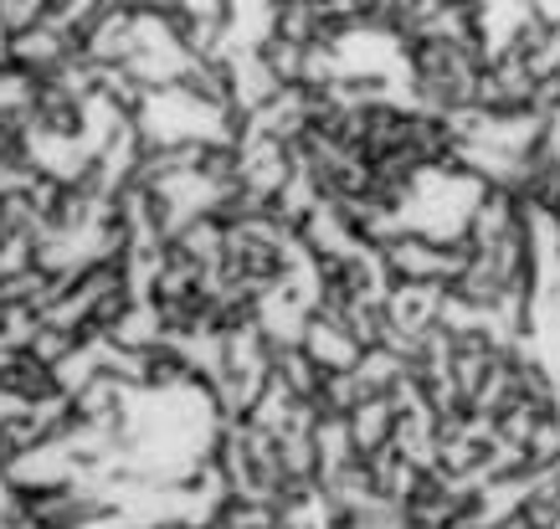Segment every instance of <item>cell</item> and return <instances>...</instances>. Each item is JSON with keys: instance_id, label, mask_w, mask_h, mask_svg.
Segmentation results:
<instances>
[{"instance_id": "cell-13", "label": "cell", "mask_w": 560, "mask_h": 529, "mask_svg": "<svg viewBox=\"0 0 560 529\" xmlns=\"http://www.w3.org/2000/svg\"><path fill=\"white\" fill-rule=\"evenodd\" d=\"M83 529H139L129 514H98V519H88Z\"/></svg>"}, {"instance_id": "cell-14", "label": "cell", "mask_w": 560, "mask_h": 529, "mask_svg": "<svg viewBox=\"0 0 560 529\" xmlns=\"http://www.w3.org/2000/svg\"><path fill=\"white\" fill-rule=\"evenodd\" d=\"M217 529H221V525H217Z\"/></svg>"}, {"instance_id": "cell-5", "label": "cell", "mask_w": 560, "mask_h": 529, "mask_svg": "<svg viewBox=\"0 0 560 529\" xmlns=\"http://www.w3.org/2000/svg\"><path fill=\"white\" fill-rule=\"evenodd\" d=\"M108 340L119 344V350L150 355V350H160V344H171V329H165V314H160L154 304H135L119 325L108 329Z\"/></svg>"}, {"instance_id": "cell-4", "label": "cell", "mask_w": 560, "mask_h": 529, "mask_svg": "<svg viewBox=\"0 0 560 529\" xmlns=\"http://www.w3.org/2000/svg\"><path fill=\"white\" fill-rule=\"evenodd\" d=\"M171 252L186 257L201 273H217V268H226V222L221 216H196L171 237Z\"/></svg>"}, {"instance_id": "cell-12", "label": "cell", "mask_w": 560, "mask_h": 529, "mask_svg": "<svg viewBox=\"0 0 560 529\" xmlns=\"http://www.w3.org/2000/svg\"><path fill=\"white\" fill-rule=\"evenodd\" d=\"M32 416V401L21 391H11V386H0V432H11V427H21Z\"/></svg>"}, {"instance_id": "cell-11", "label": "cell", "mask_w": 560, "mask_h": 529, "mask_svg": "<svg viewBox=\"0 0 560 529\" xmlns=\"http://www.w3.org/2000/svg\"><path fill=\"white\" fill-rule=\"evenodd\" d=\"M78 350H83V340H72V334H62V329L42 325V334H36V344H32V360H42L51 376H57V365H68Z\"/></svg>"}, {"instance_id": "cell-10", "label": "cell", "mask_w": 560, "mask_h": 529, "mask_svg": "<svg viewBox=\"0 0 560 529\" xmlns=\"http://www.w3.org/2000/svg\"><path fill=\"white\" fill-rule=\"evenodd\" d=\"M47 21V0H0V36H26Z\"/></svg>"}, {"instance_id": "cell-3", "label": "cell", "mask_w": 560, "mask_h": 529, "mask_svg": "<svg viewBox=\"0 0 560 529\" xmlns=\"http://www.w3.org/2000/svg\"><path fill=\"white\" fill-rule=\"evenodd\" d=\"M299 350L319 365L324 376H355V365L365 360V344H360L345 325L324 319V314H314V319H308L304 344H299Z\"/></svg>"}, {"instance_id": "cell-1", "label": "cell", "mask_w": 560, "mask_h": 529, "mask_svg": "<svg viewBox=\"0 0 560 529\" xmlns=\"http://www.w3.org/2000/svg\"><path fill=\"white\" fill-rule=\"evenodd\" d=\"M83 57V42H72L68 32H57L51 21L32 26L26 36H11V68L21 78H32V83H51V78H62Z\"/></svg>"}, {"instance_id": "cell-9", "label": "cell", "mask_w": 560, "mask_h": 529, "mask_svg": "<svg viewBox=\"0 0 560 529\" xmlns=\"http://www.w3.org/2000/svg\"><path fill=\"white\" fill-rule=\"evenodd\" d=\"M5 386H11V391H21L26 401H42V396L57 391V376H51V371L42 365V360H32V355H11Z\"/></svg>"}, {"instance_id": "cell-7", "label": "cell", "mask_w": 560, "mask_h": 529, "mask_svg": "<svg viewBox=\"0 0 560 529\" xmlns=\"http://www.w3.org/2000/svg\"><path fill=\"white\" fill-rule=\"evenodd\" d=\"M36 334H42V314L0 304V355H32Z\"/></svg>"}, {"instance_id": "cell-8", "label": "cell", "mask_w": 560, "mask_h": 529, "mask_svg": "<svg viewBox=\"0 0 560 529\" xmlns=\"http://www.w3.org/2000/svg\"><path fill=\"white\" fill-rule=\"evenodd\" d=\"M221 529H283V504L272 498H232L221 514Z\"/></svg>"}, {"instance_id": "cell-6", "label": "cell", "mask_w": 560, "mask_h": 529, "mask_svg": "<svg viewBox=\"0 0 560 529\" xmlns=\"http://www.w3.org/2000/svg\"><path fill=\"white\" fill-rule=\"evenodd\" d=\"M283 529H340V509L324 489H293L283 498Z\"/></svg>"}, {"instance_id": "cell-2", "label": "cell", "mask_w": 560, "mask_h": 529, "mask_svg": "<svg viewBox=\"0 0 560 529\" xmlns=\"http://www.w3.org/2000/svg\"><path fill=\"white\" fill-rule=\"evenodd\" d=\"M83 57L93 68H129L139 57V26H135V5H103L98 26L83 42Z\"/></svg>"}]
</instances>
